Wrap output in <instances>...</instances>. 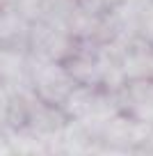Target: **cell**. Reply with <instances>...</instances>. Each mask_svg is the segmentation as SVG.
Instances as JSON below:
<instances>
[{"label": "cell", "mask_w": 153, "mask_h": 156, "mask_svg": "<svg viewBox=\"0 0 153 156\" xmlns=\"http://www.w3.org/2000/svg\"><path fill=\"white\" fill-rule=\"evenodd\" d=\"M98 156H128V154H124V151H117V149H107V151H100Z\"/></svg>", "instance_id": "1"}]
</instances>
